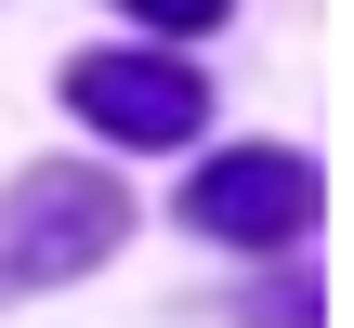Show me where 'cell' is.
<instances>
[{"mask_svg": "<svg viewBox=\"0 0 354 328\" xmlns=\"http://www.w3.org/2000/svg\"><path fill=\"white\" fill-rule=\"evenodd\" d=\"M118 237H131V197H118L105 171H79V158L26 171V184L0 197V263H13V276H79V263H105Z\"/></svg>", "mask_w": 354, "mask_h": 328, "instance_id": "obj_1", "label": "cell"}, {"mask_svg": "<svg viewBox=\"0 0 354 328\" xmlns=\"http://www.w3.org/2000/svg\"><path fill=\"white\" fill-rule=\"evenodd\" d=\"M184 224L223 237V250H289V237L315 224V171H302L289 145H236V158H210V171L184 184Z\"/></svg>", "mask_w": 354, "mask_h": 328, "instance_id": "obj_2", "label": "cell"}, {"mask_svg": "<svg viewBox=\"0 0 354 328\" xmlns=\"http://www.w3.org/2000/svg\"><path fill=\"white\" fill-rule=\"evenodd\" d=\"M66 105H79L105 145H184L210 92H197L171 53H92V66H66Z\"/></svg>", "mask_w": 354, "mask_h": 328, "instance_id": "obj_3", "label": "cell"}, {"mask_svg": "<svg viewBox=\"0 0 354 328\" xmlns=\"http://www.w3.org/2000/svg\"><path fill=\"white\" fill-rule=\"evenodd\" d=\"M131 13H158V26H223V0H131Z\"/></svg>", "mask_w": 354, "mask_h": 328, "instance_id": "obj_4", "label": "cell"}]
</instances>
